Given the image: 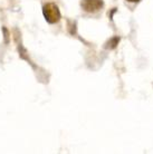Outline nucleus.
<instances>
[{"mask_svg":"<svg viewBox=\"0 0 153 154\" xmlns=\"http://www.w3.org/2000/svg\"><path fill=\"white\" fill-rule=\"evenodd\" d=\"M2 31H4V37H5V42L8 44L9 42V31H8L7 28H2Z\"/></svg>","mask_w":153,"mask_h":154,"instance_id":"nucleus-4","label":"nucleus"},{"mask_svg":"<svg viewBox=\"0 0 153 154\" xmlns=\"http://www.w3.org/2000/svg\"><path fill=\"white\" fill-rule=\"evenodd\" d=\"M127 1H130V2H138L139 0H127Z\"/></svg>","mask_w":153,"mask_h":154,"instance_id":"nucleus-5","label":"nucleus"},{"mask_svg":"<svg viewBox=\"0 0 153 154\" xmlns=\"http://www.w3.org/2000/svg\"><path fill=\"white\" fill-rule=\"evenodd\" d=\"M42 14L45 19L48 21L49 23H56L61 20V11L59 8L56 6L55 4H46L42 7Z\"/></svg>","mask_w":153,"mask_h":154,"instance_id":"nucleus-1","label":"nucleus"},{"mask_svg":"<svg viewBox=\"0 0 153 154\" xmlns=\"http://www.w3.org/2000/svg\"><path fill=\"white\" fill-rule=\"evenodd\" d=\"M120 38L119 37H113V38H111L108 42H106V45H105V48L106 49H114L115 47L117 46V42H119Z\"/></svg>","mask_w":153,"mask_h":154,"instance_id":"nucleus-3","label":"nucleus"},{"mask_svg":"<svg viewBox=\"0 0 153 154\" xmlns=\"http://www.w3.org/2000/svg\"><path fill=\"white\" fill-rule=\"evenodd\" d=\"M80 6L86 12H96L103 8L104 2L103 0H82Z\"/></svg>","mask_w":153,"mask_h":154,"instance_id":"nucleus-2","label":"nucleus"}]
</instances>
